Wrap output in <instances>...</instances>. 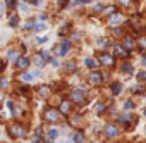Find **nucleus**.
I'll list each match as a JSON object with an SVG mask.
<instances>
[{
  "instance_id": "19",
  "label": "nucleus",
  "mask_w": 146,
  "mask_h": 143,
  "mask_svg": "<svg viewBox=\"0 0 146 143\" xmlns=\"http://www.w3.org/2000/svg\"><path fill=\"white\" fill-rule=\"evenodd\" d=\"M120 21H122V17H120V16H113V17H110V24H112V26H117Z\"/></svg>"
},
{
  "instance_id": "12",
  "label": "nucleus",
  "mask_w": 146,
  "mask_h": 143,
  "mask_svg": "<svg viewBox=\"0 0 146 143\" xmlns=\"http://www.w3.org/2000/svg\"><path fill=\"white\" fill-rule=\"evenodd\" d=\"M60 112L62 114H69L70 112V104L69 102H62L60 104Z\"/></svg>"
},
{
  "instance_id": "18",
  "label": "nucleus",
  "mask_w": 146,
  "mask_h": 143,
  "mask_svg": "<svg viewBox=\"0 0 146 143\" xmlns=\"http://www.w3.org/2000/svg\"><path fill=\"white\" fill-rule=\"evenodd\" d=\"M57 136H58V131H57L55 128H52V129H48V138H50V140H55Z\"/></svg>"
},
{
  "instance_id": "28",
  "label": "nucleus",
  "mask_w": 146,
  "mask_h": 143,
  "mask_svg": "<svg viewBox=\"0 0 146 143\" xmlns=\"http://www.w3.org/2000/svg\"><path fill=\"white\" fill-rule=\"evenodd\" d=\"M9 86V81L4 78V80H0V88H7Z\"/></svg>"
},
{
  "instance_id": "31",
  "label": "nucleus",
  "mask_w": 146,
  "mask_h": 143,
  "mask_svg": "<svg viewBox=\"0 0 146 143\" xmlns=\"http://www.w3.org/2000/svg\"><path fill=\"white\" fill-rule=\"evenodd\" d=\"M33 26H35V23H33V21H28V24H26L24 28H26V29H29V28H33Z\"/></svg>"
},
{
  "instance_id": "26",
  "label": "nucleus",
  "mask_w": 146,
  "mask_h": 143,
  "mask_svg": "<svg viewBox=\"0 0 146 143\" xmlns=\"http://www.w3.org/2000/svg\"><path fill=\"white\" fill-rule=\"evenodd\" d=\"M45 28H46V24H43V23H40V24H36V26H35V31H43Z\"/></svg>"
},
{
  "instance_id": "3",
  "label": "nucleus",
  "mask_w": 146,
  "mask_h": 143,
  "mask_svg": "<svg viewBox=\"0 0 146 143\" xmlns=\"http://www.w3.org/2000/svg\"><path fill=\"white\" fill-rule=\"evenodd\" d=\"M45 119L50 121V122H58V121H60V114H58L55 109H48V110L45 112Z\"/></svg>"
},
{
  "instance_id": "34",
  "label": "nucleus",
  "mask_w": 146,
  "mask_h": 143,
  "mask_svg": "<svg viewBox=\"0 0 146 143\" xmlns=\"http://www.w3.org/2000/svg\"><path fill=\"white\" fill-rule=\"evenodd\" d=\"M105 110V105L103 104H98V112H103Z\"/></svg>"
},
{
  "instance_id": "2",
  "label": "nucleus",
  "mask_w": 146,
  "mask_h": 143,
  "mask_svg": "<svg viewBox=\"0 0 146 143\" xmlns=\"http://www.w3.org/2000/svg\"><path fill=\"white\" fill-rule=\"evenodd\" d=\"M98 60H100L103 65H107V67H112V65H115V59H113L110 53H105V52L98 53Z\"/></svg>"
},
{
  "instance_id": "22",
  "label": "nucleus",
  "mask_w": 146,
  "mask_h": 143,
  "mask_svg": "<svg viewBox=\"0 0 146 143\" xmlns=\"http://www.w3.org/2000/svg\"><path fill=\"white\" fill-rule=\"evenodd\" d=\"M17 23H19V19H17V16H12V17H11V21H9V26H12V28H16V26H17Z\"/></svg>"
},
{
  "instance_id": "39",
  "label": "nucleus",
  "mask_w": 146,
  "mask_h": 143,
  "mask_svg": "<svg viewBox=\"0 0 146 143\" xmlns=\"http://www.w3.org/2000/svg\"><path fill=\"white\" fill-rule=\"evenodd\" d=\"M144 64H146V59H144Z\"/></svg>"
},
{
  "instance_id": "36",
  "label": "nucleus",
  "mask_w": 146,
  "mask_h": 143,
  "mask_svg": "<svg viewBox=\"0 0 146 143\" xmlns=\"http://www.w3.org/2000/svg\"><path fill=\"white\" fill-rule=\"evenodd\" d=\"M28 2H29V4H35V5H36V4H40V0H28Z\"/></svg>"
},
{
  "instance_id": "4",
  "label": "nucleus",
  "mask_w": 146,
  "mask_h": 143,
  "mask_svg": "<svg viewBox=\"0 0 146 143\" xmlns=\"http://www.w3.org/2000/svg\"><path fill=\"white\" fill-rule=\"evenodd\" d=\"M69 48H70V43H69V40H64L58 47H55V52H57V55H65L67 52H69Z\"/></svg>"
},
{
  "instance_id": "33",
  "label": "nucleus",
  "mask_w": 146,
  "mask_h": 143,
  "mask_svg": "<svg viewBox=\"0 0 146 143\" xmlns=\"http://www.w3.org/2000/svg\"><path fill=\"white\" fill-rule=\"evenodd\" d=\"M7 5H9V7H16V0H9Z\"/></svg>"
},
{
  "instance_id": "21",
  "label": "nucleus",
  "mask_w": 146,
  "mask_h": 143,
  "mask_svg": "<svg viewBox=\"0 0 146 143\" xmlns=\"http://www.w3.org/2000/svg\"><path fill=\"white\" fill-rule=\"evenodd\" d=\"M122 73H125V74H131V73H132V65H131V64H124V67H122Z\"/></svg>"
},
{
  "instance_id": "16",
  "label": "nucleus",
  "mask_w": 146,
  "mask_h": 143,
  "mask_svg": "<svg viewBox=\"0 0 146 143\" xmlns=\"http://www.w3.org/2000/svg\"><path fill=\"white\" fill-rule=\"evenodd\" d=\"M131 121H132V116H131V114H124V116L120 117V122H122V124H129Z\"/></svg>"
},
{
  "instance_id": "32",
  "label": "nucleus",
  "mask_w": 146,
  "mask_h": 143,
  "mask_svg": "<svg viewBox=\"0 0 146 143\" xmlns=\"http://www.w3.org/2000/svg\"><path fill=\"white\" fill-rule=\"evenodd\" d=\"M48 40V36H41V38H38V43H45Z\"/></svg>"
},
{
  "instance_id": "5",
  "label": "nucleus",
  "mask_w": 146,
  "mask_h": 143,
  "mask_svg": "<svg viewBox=\"0 0 146 143\" xmlns=\"http://www.w3.org/2000/svg\"><path fill=\"white\" fill-rule=\"evenodd\" d=\"M105 133H107L108 138H115V136H119V128H117L115 124H108V126L105 128Z\"/></svg>"
},
{
  "instance_id": "30",
  "label": "nucleus",
  "mask_w": 146,
  "mask_h": 143,
  "mask_svg": "<svg viewBox=\"0 0 146 143\" xmlns=\"http://www.w3.org/2000/svg\"><path fill=\"white\" fill-rule=\"evenodd\" d=\"M139 45L146 48V38H139Z\"/></svg>"
},
{
  "instance_id": "13",
  "label": "nucleus",
  "mask_w": 146,
  "mask_h": 143,
  "mask_svg": "<svg viewBox=\"0 0 146 143\" xmlns=\"http://www.w3.org/2000/svg\"><path fill=\"white\" fill-rule=\"evenodd\" d=\"M45 62H46V60H45L41 55H35V64H36L38 67H43V65H45Z\"/></svg>"
},
{
  "instance_id": "23",
  "label": "nucleus",
  "mask_w": 146,
  "mask_h": 143,
  "mask_svg": "<svg viewBox=\"0 0 146 143\" xmlns=\"http://www.w3.org/2000/svg\"><path fill=\"white\" fill-rule=\"evenodd\" d=\"M74 62H69V64H65V71H67V73H74Z\"/></svg>"
},
{
  "instance_id": "11",
  "label": "nucleus",
  "mask_w": 146,
  "mask_h": 143,
  "mask_svg": "<svg viewBox=\"0 0 146 143\" xmlns=\"http://www.w3.org/2000/svg\"><path fill=\"white\" fill-rule=\"evenodd\" d=\"M72 138H74L76 143H86V138H84L83 133H74V136H72Z\"/></svg>"
},
{
  "instance_id": "38",
  "label": "nucleus",
  "mask_w": 146,
  "mask_h": 143,
  "mask_svg": "<svg viewBox=\"0 0 146 143\" xmlns=\"http://www.w3.org/2000/svg\"><path fill=\"white\" fill-rule=\"evenodd\" d=\"M144 116H146V110H144Z\"/></svg>"
},
{
  "instance_id": "1",
  "label": "nucleus",
  "mask_w": 146,
  "mask_h": 143,
  "mask_svg": "<svg viewBox=\"0 0 146 143\" xmlns=\"http://www.w3.org/2000/svg\"><path fill=\"white\" fill-rule=\"evenodd\" d=\"M9 133L12 138H23L26 134V129L21 126V124H11L9 126Z\"/></svg>"
},
{
  "instance_id": "9",
  "label": "nucleus",
  "mask_w": 146,
  "mask_h": 143,
  "mask_svg": "<svg viewBox=\"0 0 146 143\" xmlns=\"http://www.w3.org/2000/svg\"><path fill=\"white\" fill-rule=\"evenodd\" d=\"M16 62H17V67H19V69H26V67L29 65V59H28V57H19Z\"/></svg>"
},
{
  "instance_id": "8",
  "label": "nucleus",
  "mask_w": 146,
  "mask_h": 143,
  "mask_svg": "<svg viewBox=\"0 0 146 143\" xmlns=\"http://www.w3.org/2000/svg\"><path fill=\"white\" fill-rule=\"evenodd\" d=\"M113 52H115L117 55H120V57H129L127 48H124L122 45H115V47H113Z\"/></svg>"
},
{
  "instance_id": "35",
  "label": "nucleus",
  "mask_w": 146,
  "mask_h": 143,
  "mask_svg": "<svg viewBox=\"0 0 146 143\" xmlns=\"http://www.w3.org/2000/svg\"><path fill=\"white\" fill-rule=\"evenodd\" d=\"M52 64H53L55 67H58V60H57V59H52Z\"/></svg>"
},
{
  "instance_id": "10",
  "label": "nucleus",
  "mask_w": 146,
  "mask_h": 143,
  "mask_svg": "<svg viewBox=\"0 0 146 143\" xmlns=\"http://www.w3.org/2000/svg\"><path fill=\"white\" fill-rule=\"evenodd\" d=\"M120 92H122V85H120L119 81L112 83V93H113V95H119Z\"/></svg>"
},
{
  "instance_id": "15",
  "label": "nucleus",
  "mask_w": 146,
  "mask_h": 143,
  "mask_svg": "<svg viewBox=\"0 0 146 143\" xmlns=\"http://www.w3.org/2000/svg\"><path fill=\"white\" fill-rule=\"evenodd\" d=\"M84 64H86L90 69H95V67H96V60H95V59H90V57L84 60Z\"/></svg>"
},
{
  "instance_id": "27",
  "label": "nucleus",
  "mask_w": 146,
  "mask_h": 143,
  "mask_svg": "<svg viewBox=\"0 0 146 143\" xmlns=\"http://www.w3.org/2000/svg\"><path fill=\"white\" fill-rule=\"evenodd\" d=\"M40 55H41V57H43L45 60H50V53H48L46 50H41V53H40Z\"/></svg>"
},
{
  "instance_id": "37",
  "label": "nucleus",
  "mask_w": 146,
  "mask_h": 143,
  "mask_svg": "<svg viewBox=\"0 0 146 143\" xmlns=\"http://www.w3.org/2000/svg\"><path fill=\"white\" fill-rule=\"evenodd\" d=\"M2 11H4V7H2V5H0V14H2Z\"/></svg>"
},
{
  "instance_id": "7",
  "label": "nucleus",
  "mask_w": 146,
  "mask_h": 143,
  "mask_svg": "<svg viewBox=\"0 0 146 143\" xmlns=\"http://www.w3.org/2000/svg\"><path fill=\"white\" fill-rule=\"evenodd\" d=\"M102 81H103V76L100 73H91L90 74V83L91 85H100Z\"/></svg>"
},
{
  "instance_id": "20",
  "label": "nucleus",
  "mask_w": 146,
  "mask_h": 143,
  "mask_svg": "<svg viewBox=\"0 0 146 143\" xmlns=\"http://www.w3.org/2000/svg\"><path fill=\"white\" fill-rule=\"evenodd\" d=\"M21 80H23L24 83H29V81L33 80V74H31V73H24V74L21 76Z\"/></svg>"
},
{
  "instance_id": "29",
  "label": "nucleus",
  "mask_w": 146,
  "mask_h": 143,
  "mask_svg": "<svg viewBox=\"0 0 146 143\" xmlns=\"http://www.w3.org/2000/svg\"><path fill=\"white\" fill-rule=\"evenodd\" d=\"M137 78H139V80H143V81H146V73H139V74H137Z\"/></svg>"
},
{
  "instance_id": "25",
  "label": "nucleus",
  "mask_w": 146,
  "mask_h": 143,
  "mask_svg": "<svg viewBox=\"0 0 146 143\" xmlns=\"http://www.w3.org/2000/svg\"><path fill=\"white\" fill-rule=\"evenodd\" d=\"M132 107H134V102H132V100H127V102L124 104V109H125V110H131Z\"/></svg>"
},
{
  "instance_id": "24",
  "label": "nucleus",
  "mask_w": 146,
  "mask_h": 143,
  "mask_svg": "<svg viewBox=\"0 0 146 143\" xmlns=\"http://www.w3.org/2000/svg\"><path fill=\"white\" fill-rule=\"evenodd\" d=\"M125 47H129V48H132V47H134V40H132L131 36H127V38H125ZM125 47H124V48H125Z\"/></svg>"
},
{
  "instance_id": "17",
  "label": "nucleus",
  "mask_w": 146,
  "mask_h": 143,
  "mask_svg": "<svg viewBox=\"0 0 146 143\" xmlns=\"http://www.w3.org/2000/svg\"><path fill=\"white\" fill-rule=\"evenodd\" d=\"M19 59V52L17 50H11L9 52V60H17Z\"/></svg>"
},
{
  "instance_id": "6",
  "label": "nucleus",
  "mask_w": 146,
  "mask_h": 143,
  "mask_svg": "<svg viewBox=\"0 0 146 143\" xmlns=\"http://www.w3.org/2000/svg\"><path fill=\"white\" fill-rule=\"evenodd\" d=\"M70 98H72V102H83L84 100V93L81 92V90H74V92H72L70 93Z\"/></svg>"
},
{
  "instance_id": "14",
  "label": "nucleus",
  "mask_w": 146,
  "mask_h": 143,
  "mask_svg": "<svg viewBox=\"0 0 146 143\" xmlns=\"http://www.w3.org/2000/svg\"><path fill=\"white\" fill-rule=\"evenodd\" d=\"M40 95H41V97H48V95H50V88H48L46 85L40 86Z\"/></svg>"
}]
</instances>
